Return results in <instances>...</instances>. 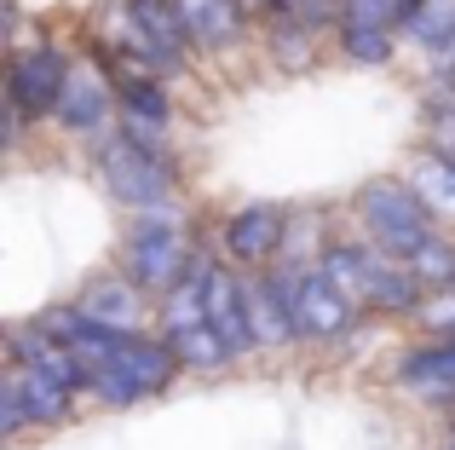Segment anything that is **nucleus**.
I'll use <instances>...</instances> for the list:
<instances>
[{"instance_id":"obj_1","label":"nucleus","mask_w":455,"mask_h":450,"mask_svg":"<svg viewBox=\"0 0 455 450\" xmlns=\"http://www.w3.org/2000/svg\"><path fill=\"white\" fill-rule=\"evenodd\" d=\"M311 266H323V277H329L334 289H346L363 312L421 317V306H427V283L415 277L403 260L380 254L375 243H329Z\"/></svg>"},{"instance_id":"obj_2","label":"nucleus","mask_w":455,"mask_h":450,"mask_svg":"<svg viewBox=\"0 0 455 450\" xmlns=\"http://www.w3.org/2000/svg\"><path fill=\"white\" fill-rule=\"evenodd\" d=\"M179 370H185V364L173 358V347H167L162 335L133 329V335H122L99 364H87V393L110 410H133V405H145V398L167 393V387L179 382Z\"/></svg>"},{"instance_id":"obj_3","label":"nucleus","mask_w":455,"mask_h":450,"mask_svg":"<svg viewBox=\"0 0 455 450\" xmlns=\"http://www.w3.org/2000/svg\"><path fill=\"white\" fill-rule=\"evenodd\" d=\"M99 173H104V191H110L122 208H139V214H173L179 168L167 162V150L156 145L150 133H133V127L110 133L104 150H99Z\"/></svg>"},{"instance_id":"obj_4","label":"nucleus","mask_w":455,"mask_h":450,"mask_svg":"<svg viewBox=\"0 0 455 450\" xmlns=\"http://www.w3.org/2000/svg\"><path fill=\"white\" fill-rule=\"evenodd\" d=\"M352 208H357V220L369 225V243H375L380 254L403 260V266H410V260L438 237L433 208L415 197L410 180H392V173H387V180H369L363 191L352 197Z\"/></svg>"},{"instance_id":"obj_5","label":"nucleus","mask_w":455,"mask_h":450,"mask_svg":"<svg viewBox=\"0 0 455 450\" xmlns=\"http://www.w3.org/2000/svg\"><path fill=\"white\" fill-rule=\"evenodd\" d=\"M69 69L76 58L64 46L41 41V46H18L6 64V145H18V133L29 122H58V104H64V87H69Z\"/></svg>"},{"instance_id":"obj_6","label":"nucleus","mask_w":455,"mask_h":450,"mask_svg":"<svg viewBox=\"0 0 455 450\" xmlns=\"http://www.w3.org/2000/svg\"><path fill=\"white\" fill-rule=\"evenodd\" d=\"M190 266H196V254H190V243L173 225V214H139V225L122 243V271L127 277L162 301V294H173L179 283L190 277Z\"/></svg>"},{"instance_id":"obj_7","label":"nucleus","mask_w":455,"mask_h":450,"mask_svg":"<svg viewBox=\"0 0 455 450\" xmlns=\"http://www.w3.org/2000/svg\"><path fill=\"white\" fill-rule=\"evenodd\" d=\"M283 248H289V208L283 203H248L220 225V260L225 266H283Z\"/></svg>"},{"instance_id":"obj_8","label":"nucleus","mask_w":455,"mask_h":450,"mask_svg":"<svg viewBox=\"0 0 455 450\" xmlns=\"http://www.w3.org/2000/svg\"><path fill=\"white\" fill-rule=\"evenodd\" d=\"M357 312H363V306H357L346 289H334V283L323 277V266H300V283H294V329H300V341L352 335Z\"/></svg>"},{"instance_id":"obj_9","label":"nucleus","mask_w":455,"mask_h":450,"mask_svg":"<svg viewBox=\"0 0 455 450\" xmlns=\"http://www.w3.org/2000/svg\"><path fill=\"white\" fill-rule=\"evenodd\" d=\"M208 324H213V335L225 341L231 364L259 347L254 341V312H248V283L236 277L225 260H213V271H208Z\"/></svg>"},{"instance_id":"obj_10","label":"nucleus","mask_w":455,"mask_h":450,"mask_svg":"<svg viewBox=\"0 0 455 450\" xmlns=\"http://www.w3.org/2000/svg\"><path fill=\"white\" fill-rule=\"evenodd\" d=\"M179 23L190 35V52H225V46L243 41L248 29V0H173Z\"/></svg>"},{"instance_id":"obj_11","label":"nucleus","mask_w":455,"mask_h":450,"mask_svg":"<svg viewBox=\"0 0 455 450\" xmlns=\"http://www.w3.org/2000/svg\"><path fill=\"white\" fill-rule=\"evenodd\" d=\"M122 110L116 104V87L104 69H87L76 64L69 69V87H64V104H58V122L69 127V133H104V122Z\"/></svg>"},{"instance_id":"obj_12","label":"nucleus","mask_w":455,"mask_h":450,"mask_svg":"<svg viewBox=\"0 0 455 450\" xmlns=\"http://www.w3.org/2000/svg\"><path fill=\"white\" fill-rule=\"evenodd\" d=\"M392 382L421 398H455V335H433L421 347H410L392 370Z\"/></svg>"},{"instance_id":"obj_13","label":"nucleus","mask_w":455,"mask_h":450,"mask_svg":"<svg viewBox=\"0 0 455 450\" xmlns=\"http://www.w3.org/2000/svg\"><path fill=\"white\" fill-rule=\"evenodd\" d=\"M76 306L87 317H99L104 329H127V335H133L139 317H145V306H150V294L139 289L127 271H104V277H92L87 289L76 294Z\"/></svg>"},{"instance_id":"obj_14","label":"nucleus","mask_w":455,"mask_h":450,"mask_svg":"<svg viewBox=\"0 0 455 450\" xmlns=\"http://www.w3.org/2000/svg\"><path fill=\"white\" fill-rule=\"evenodd\" d=\"M6 358L12 370H35V375H58V382L81 387L87 393V375H81V358L69 347H58L52 335H41L35 324H12L6 329Z\"/></svg>"},{"instance_id":"obj_15","label":"nucleus","mask_w":455,"mask_h":450,"mask_svg":"<svg viewBox=\"0 0 455 450\" xmlns=\"http://www.w3.org/2000/svg\"><path fill=\"white\" fill-rule=\"evenodd\" d=\"M6 375L18 382V393H23V405H29V428H58V422H69V410H76V398H81V387H69V382H58V375H35V370H12L6 364Z\"/></svg>"},{"instance_id":"obj_16","label":"nucleus","mask_w":455,"mask_h":450,"mask_svg":"<svg viewBox=\"0 0 455 450\" xmlns=\"http://www.w3.org/2000/svg\"><path fill=\"white\" fill-rule=\"evenodd\" d=\"M403 180H410L415 197L433 208V220H455V157L421 150V157H415V168L403 173Z\"/></svg>"},{"instance_id":"obj_17","label":"nucleus","mask_w":455,"mask_h":450,"mask_svg":"<svg viewBox=\"0 0 455 450\" xmlns=\"http://www.w3.org/2000/svg\"><path fill=\"white\" fill-rule=\"evenodd\" d=\"M421 12V0H346L340 6V29H363V35H392L403 41L410 18Z\"/></svg>"},{"instance_id":"obj_18","label":"nucleus","mask_w":455,"mask_h":450,"mask_svg":"<svg viewBox=\"0 0 455 450\" xmlns=\"http://www.w3.org/2000/svg\"><path fill=\"white\" fill-rule=\"evenodd\" d=\"M403 41L433 52V58L455 52V0H421V12H415L410 29H403Z\"/></svg>"},{"instance_id":"obj_19","label":"nucleus","mask_w":455,"mask_h":450,"mask_svg":"<svg viewBox=\"0 0 455 450\" xmlns=\"http://www.w3.org/2000/svg\"><path fill=\"white\" fill-rule=\"evenodd\" d=\"M167 347H173V358L185 364V370H225L231 364V352H225V341L213 335V324H190V329H167Z\"/></svg>"},{"instance_id":"obj_20","label":"nucleus","mask_w":455,"mask_h":450,"mask_svg":"<svg viewBox=\"0 0 455 450\" xmlns=\"http://www.w3.org/2000/svg\"><path fill=\"white\" fill-rule=\"evenodd\" d=\"M410 271L427 283V294H438V289H455V243H450L444 231H438L433 243H427L421 254L410 260Z\"/></svg>"},{"instance_id":"obj_21","label":"nucleus","mask_w":455,"mask_h":450,"mask_svg":"<svg viewBox=\"0 0 455 450\" xmlns=\"http://www.w3.org/2000/svg\"><path fill=\"white\" fill-rule=\"evenodd\" d=\"M334 41H340V58H352V64H387L392 58V35H363V29H334Z\"/></svg>"},{"instance_id":"obj_22","label":"nucleus","mask_w":455,"mask_h":450,"mask_svg":"<svg viewBox=\"0 0 455 450\" xmlns=\"http://www.w3.org/2000/svg\"><path fill=\"white\" fill-rule=\"evenodd\" d=\"M29 428V405H23V393H18V382H0V433H6V439H18V433Z\"/></svg>"},{"instance_id":"obj_23","label":"nucleus","mask_w":455,"mask_h":450,"mask_svg":"<svg viewBox=\"0 0 455 450\" xmlns=\"http://www.w3.org/2000/svg\"><path fill=\"white\" fill-rule=\"evenodd\" d=\"M421 324L433 329V335H455V289H438V294H427V306H421Z\"/></svg>"},{"instance_id":"obj_24","label":"nucleus","mask_w":455,"mask_h":450,"mask_svg":"<svg viewBox=\"0 0 455 450\" xmlns=\"http://www.w3.org/2000/svg\"><path fill=\"white\" fill-rule=\"evenodd\" d=\"M450 450H455V439H450Z\"/></svg>"}]
</instances>
